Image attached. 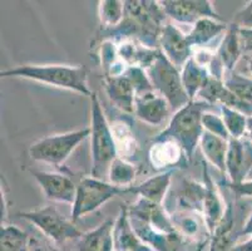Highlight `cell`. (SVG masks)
Instances as JSON below:
<instances>
[{
	"instance_id": "484cf974",
	"label": "cell",
	"mask_w": 252,
	"mask_h": 251,
	"mask_svg": "<svg viewBox=\"0 0 252 251\" xmlns=\"http://www.w3.org/2000/svg\"><path fill=\"white\" fill-rule=\"evenodd\" d=\"M181 77H182L183 87H185V91L189 96V101H194V97L198 96L201 89L207 84L211 74L206 67L197 63L192 57L182 68Z\"/></svg>"
},
{
	"instance_id": "6da1fadb",
	"label": "cell",
	"mask_w": 252,
	"mask_h": 251,
	"mask_svg": "<svg viewBox=\"0 0 252 251\" xmlns=\"http://www.w3.org/2000/svg\"><path fill=\"white\" fill-rule=\"evenodd\" d=\"M166 14L159 1L128 0L125 1V18L118 27L103 31V40L116 43L137 40L144 47L158 49Z\"/></svg>"
},
{
	"instance_id": "ac0fdd59",
	"label": "cell",
	"mask_w": 252,
	"mask_h": 251,
	"mask_svg": "<svg viewBox=\"0 0 252 251\" xmlns=\"http://www.w3.org/2000/svg\"><path fill=\"white\" fill-rule=\"evenodd\" d=\"M104 87L108 98L118 109L125 113H133L136 91L125 73L117 77H104Z\"/></svg>"
},
{
	"instance_id": "9a60e30c",
	"label": "cell",
	"mask_w": 252,
	"mask_h": 251,
	"mask_svg": "<svg viewBox=\"0 0 252 251\" xmlns=\"http://www.w3.org/2000/svg\"><path fill=\"white\" fill-rule=\"evenodd\" d=\"M114 251H153L147 244L141 240L128 215V205L122 204L113 226Z\"/></svg>"
},
{
	"instance_id": "60d3db41",
	"label": "cell",
	"mask_w": 252,
	"mask_h": 251,
	"mask_svg": "<svg viewBox=\"0 0 252 251\" xmlns=\"http://www.w3.org/2000/svg\"><path fill=\"white\" fill-rule=\"evenodd\" d=\"M1 207H0V210H1V224H3V221H5L6 216H8V206H6V200H5V195L3 192V188H1Z\"/></svg>"
},
{
	"instance_id": "b9f144b4",
	"label": "cell",
	"mask_w": 252,
	"mask_h": 251,
	"mask_svg": "<svg viewBox=\"0 0 252 251\" xmlns=\"http://www.w3.org/2000/svg\"><path fill=\"white\" fill-rule=\"evenodd\" d=\"M245 137H247L252 142V116L249 117V121H247V131Z\"/></svg>"
},
{
	"instance_id": "7a4b0ae2",
	"label": "cell",
	"mask_w": 252,
	"mask_h": 251,
	"mask_svg": "<svg viewBox=\"0 0 252 251\" xmlns=\"http://www.w3.org/2000/svg\"><path fill=\"white\" fill-rule=\"evenodd\" d=\"M1 78H24L35 82L77 92L91 97L93 92L88 86V74L83 66L69 64H23L15 68L4 69Z\"/></svg>"
},
{
	"instance_id": "d6a6232c",
	"label": "cell",
	"mask_w": 252,
	"mask_h": 251,
	"mask_svg": "<svg viewBox=\"0 0 252 251\" xmlns=\"http://www.w3.org/2000/svg\"><path fill=\"white\" fill-rule=\"evenodd\" d=\"M202 126L203 131H206V132L212 133V135L223 138V140H227V141L231 140L230 133H228L227 128L224 126V122L222 119V117L214 113V112H211V110H207V112L203 113Z\"/></svg>"
},
{
	"instance_id": "8d00e7d4",
	"label": "cell",
	"mask_w": 252,
	"mask_h": 251,
	"mask_svg": "<svg viewBox=\"0 0 252 251\" xmlns=\"http://www.w3.org/2000/svg\"><path fill=\"white\" fill-rule=\"evenodd\" d=\"M238 36L242 52H252V29H238Z\"/></svg>"
},
{
	"instance_id": "4fadbf2b",
	"label": "cell",
	"mask_w": 252,
	"mask_h": 251,
	"mask_svg": "<svg viewBox=\"0 0 252 251\" xmlns=\"http://www.w3.org/2000/svg\"><path fill=\"white\" fill-rule=\"evenodd\" d=\"M159 47L167 59L177 69H182L193 57V48L187 40V36L172 24H164L159 38Z\"/></svg>"
},
{
	"instance_id": "7bdbcfd3",
	"label": "cell",
	"mask_w": 252,
	"mask_h": 251,
	"mask_svg": "<svg viewBox=\"0 0 252 251\" xmlns=\"http://www.w3.org/2000/svg\"><path fill=\"white\" fill-rule=\"evenodd\" d=\"M208 244H210V238H207V239H205V240L200 241V243H198V245H197L196 250H194V251H203V250H205L206 246L208 245Z\"/></svg>"
},
{
	"instance_id": "3957f363",
	"label": "cell",
	"mask_w": 252,
	"mask_h": 251,
	"mask_svg": "<svg viewBox=\"0 0 252 251\" xmlns=\"http://www.w3.org/2000/svg\"><path fill=\"white\" fill-rule=\"evenodd\" d=\"M91 155L92 177L103 179L108 175L109 166L118 157V148L113 130L107 121L99 97L93 92L91 97Z\"/></svg>"
},
{
	"instance_id": "f546056e",
	"label": "cell",
	"mask_w": 252,
	"mask_h": 251,
	"mask_svg": "<svg viewBox=\"0 0 252 251\" xmlns=\"http://www.w3.org/2000/svg\"><path fill=\"white\" fill-rule=\"evenodd\" d=\"M137 175V170L134 165L128 162L127 160L121 157H117L112 162L108 170V182L112 185L118 186V187H129L134 181Z\"/></svg>"
},
{
	"instance_id": "ba28073f",
	"label": "cell",
	"mask_w": 252,
	"mask_h": 251,
	"mask_svg": "<svg viewBox=\"0 0 252 251\" xmlns=\"http://www.w3.org/2000/svg\"><path fill=\"white\" fill-rule=\"evenodd\" d=\"M17 216L33 224L54 244L78 240L84 234L77 229L73 221L62 215L54 206H45L33 211H22L18 213Z\"/></svg>"
},
{
	"instance_id": "4316f807",
	"label": "cell",
	"mask_w": 252,
	"mask_h": 251,
	"mask_svg": "<svg viewBox=\"0 0 252 251\" xmlns=\"http://www.w3.org/2000/svg\"><path fill=\"white\" fill-rule=\"evenodd\" d=\"M99 58L105 77L122 75L127 71V64L121 61L118 55V44L116 41L104 39L100 43Z\"/></svg>"
},
{
	"instance_id": "8fae6325",
	"label": "cell",
	"mask_w": 252,
	"mask_h": 251,
	"mask_svg": "<svg viewBox=\"0 0 252 251\" xmlns=\"http://www.w3.org/2000/svg\"><path fill=\"white\" fill-rule=\"evenodd\" d=\"M252 171V142L247 137L228 141L226 174L231 183L244 182Z\"/></svg>"
},
{
	"instance_id": "f1b7e54d",
	"label": "cell",
	"mask_w": 252,
	"mask_h": 251,
	"mask_svg": "<svg viewBox=\"0 0 252 251\" xmlns=\"http://www.w3.org/2000/svg\"><path fill=\"white\" fill-rule=\"evenodd\" d=\"M98 6V14L103 31L118 27L125 18V1L121 0H102Z\"/></svg>"
},
{
	"instance_id": "e0dca14e",
	"label": "cell",
	"mask_w": 252,
	"mask_h": 251,
	"mask_svg": "<svg viewBox=\"0 0 252 251\" xmlns=\"http://www.w3.org/2000/svg\"><path fill=\"white\" fill-rule=\"evenodd\" d=\"M171 110L169 103L156 91L136 97L134 114L144 123L159 126L166 121Z\"/></svg>"
},
{
	"instance_id": "7402d4cb",
	"label": "cell",
	"mask_w": 252,
	"mask_h": 251,
	"mask_svg": "<svg viewBox=\"0 0 252 251\" xmlns=\"http://www.w3.org/2000/svg\"><path fill=\"white\" fill-rule=\"evenodd\" d=\"M242 53L244 52L241 49V43L238 36V27L231 23L222 38L221 44L219 45L216 58L223 67L224 72H233L236 64L241 58Z\"/></svg>"
},
{
	"instance_id": "836d02e7",
	"label": "cell",
	"mask_w": 252,
	"mask_h": 251,
	"mask_svg": "<svg viewBox=\"0 0 252 251\" xmlns=\"http://www.w3.org/2000/svg\"><path fill=\"white\" fill-rule=\"evenodd\" d=\"M173 224H175L177 231L182 235L183 238H191L200 234L201 226L197 220L192 216H171Z\"/></svg>"
},
{
	"instance_id": "ab89813d",
	"label": "cell",
	"mask_w": 252,
	"mask_h": 251,
	"mask_svg": "<svg viewBox=\"0 0 252 251\" xmlns=\"http://www.w3.org/2000/svg\"><path fill=\"white\" fill-rule=\"evenodd\" d=\"M231 251H252V236L247 239L246 241L240 244H236Z\"/></svg>"
},
{
	"instance_id": "1f68e13d",
	"label": "cell",
	"mask_w": 252,
	"mask_h": 251,
	"mask_svg": "<svg viewBox=\"0 0 252 251\" xmlns=\"http://www.w3.org/2000/svg\"><path fill=\"white\" fill-rule=\"evenodd\" d=\"M220 109H221V117L230 133V137L236 138V140L244 138L246 136L249 117L226 106H220Z\"/></svg>"
},
{
	"instance_id": "f6af8a7d",
	"label": "cell",
	"mask_w": 252,
	"mask_h": 251,
	"mask_svg": "<svg viewBox=\"0 0 252 251\" xmlns=\"http://www.w3.org/2000/svg\"><path fill=\"white\" fill-rule=\"evenodd\" d=\"M252 179V171L250 172V175H249V179Z\"/></svg>"
},
{
	"instance_id": "44dd1931",
	"label": "cell",
	"mask_w": 252,
	"mask_h": 251,
	"mask_svg": "<svg viewBox=\"0 0 252 251\" xmlns=\"http://www.w3.org/2000/svg\"><path fill=\"white\" fill-rule=\"evenodd\" d=\"M114 222L104 221L103 224L78 239L77 251H114L113 248Z\"/></svg>"
},
{
	"instance_id": "74e56055",
	"label": "cell",
	"mask_w": 252,
	"mask_h": 251,
	"mask_svg": "<svg viewBox=\"0 0 252 251\" xmlns=\"http://www.w3.org/2000/svg\"><path fill=\"white\" fill-rule=\"evenodd\" d=\"M29 251H61L58 248L53 246L52 244L45 243V241L39 240L36 238H31V244H29Z\"/></svg>"
},
{
	"instance_id": "d6986e66",
	"label": "cell",
	"mask_w": 252,
	"mask_h": 251,
	"mask_svg": "<svg viewBox=\"0 0 252 251\" xmlns=\"http://www.w3.org/2000/svg\"><path fill=\"white\" fill-rule=\"evenodd\" d=\"M238 236H240V232H236L235 229L233 205L227 204L221 222L216 227V230L210 235L208 251H231V249L236 245Z\"/></svg>"
},
{
	"instance_id": "d590c367",
	"label": "cell",
	"mask_w": 252,
	"mask_h": 251,
	"mask_svg": "<svg viewBox=\"0 0 252 251\" xmlns=\"http://www.w3.org/2000/svg\"><path fill=\"white\" fill-rule=\"evenodd\" d=\"M228 188L236 197H251L252 199V179H246L240 183H227Z\"/></svg>"
},
{
	"instance_id": "cb8c5ba5",
	"label": "cell",
	"mask_w": 252,
	"mask_h": 251,
	"mask_svg": "<svg viewBox=\"0 0 252 251\" xmlns=\"http://www.w3.org/2000/svg\"><path fill=\"white\" fill-rule=\"evenodd\" d=\"M205 183L197 182L193 179H183L182 186L177 195V204L181 211L198 213L202 215L203 200H205Z\"/></svg>"
},
{
	"instance_id": "5bb4252c",
	"label": "cell",
	"mask_w": 252,
	"mask_h": 251,
	"mask_svg": "<svg viewBox=\"0 0 252 251\" xmlns=\"http://www.w3.org/2000/svg\"><path fill=\"white\" fill-rule=\"evenodd\" d=\"M203 183H205L206 193L205 200H203L202 217L206 231L208 235H211L221 222L227 204H224V201L222 200L221 193H220L214 179L211 177L206 162L203 163Z\"/></svg>"
},
{
	"instance_id": "52a82bcc",
	"label": "cell",
	"mask_w": 252,
	"mask_h": 251,
	"mask_svg": "<svg viewBox=\"0 0 252 251\" xmlns=\"http://www.w3.org/2000/svg\"><path fill=\"white\" fill-rule=\"evenodd\" d=\"M128 192V187H118L95 177H84L77 185V195L72 209V221L94 213L113 197Z\"/></svg>"
},
{
	"instance_id": "8992f818",
	"label": "cell",
	"mask_w": 252,
	"mask_h": 251,
	"mask_svg": "<svg viewBox=\"0 0 252 251\" xmlns=\"http://www.w3.org/2000/svg\"><path fill=\"white\" fill-rule=\"evenodd\" d=\"M91 136V128H82L40 138L29 147V156L35 162L58 167L69 158L79 144Z\"/></svg>"
},
{
	"instance_id": "4dcf8cb0",
	"label": "cell",
	"mask_w": 252,
	"mask_h": 251,
	"mask_svg": "<svg viewBox=\"0 0 252 251\" xmlns=\"http://www.w3.org/2000/svg\"><path fill=\"white\" fill-rule=\"evenodd\" d=\"M224 87L235 94L238 100L252 105V78L242 75L237 72H228L224 74L223 79Z\"/></svg>"
},
{
	"instance_id": "e575fe53",
	"label": "cell",
	"mask_w": 252,
	"mask_h": 251,
	"mask_svg": "<svg viewBox=\"0 0 252 251\" xmlns=\"http://www.w3.org/2000/svg\"><path fill=\"white\" fill-rule=\"evenodd\" d=\"M232 24L238 29H252V0L247 1L233 17Z\"/></svg>"
},
{
	"instance_id": "ffe728a7",
	"label": "cell",
	"mask_w": 252,
	"mask_h": 251,
	"mask_svg": "<svg viewBox=\"0 0 252 251\" xmlns=\"http://www.w3.org/2000/svg\"><path fill=\"white\" fill-rule=\"evenodd\" d=\"M173 172L175 171L161 172L157 176L150 177L139 185L129 186L128 192L138 195V197H143V199L155 202V204L162 205V202L166 199L169 186H171Z\"/></svg>"
},
{
	"instance_id": "7c38bea8",
	"label": "cell",
	"mask_w": 252,
	"mask_h": 251,
	"mask_svg": "<svg viewBox=\"0 0 252 251\" xmlns=\"http://www.w3.org/2000/svg\"><path fill=\"white\" fill-rule=\"evenodd\" d=\"M39 183L45 197L50 201L74 204L77 195V185L69 176L58 172L31 171Z\"/></svg>"
},
{
	"instance_id": "ee69618b",
	"label": "cell",
	"mask_w": 252,
	"mask_h": 251,
	"mask_svg": "<svg viewBox=\"0 0 252 251\" xmlns=\"http://www.w3.org/2000/svg\"><path fill=\"white\" fill-rule=\"evenodd\" d=\"M249 71H250V73H251V75H252V59L249 62Z\"/></svg>"
},
{
	"instance_id": "9c48e42d",
	"label": "cell",
	"mask_w": 252,
	"mask_h": 251,
	"mask_svg": "<svg viewBox=\"0 0 252 251\" xmlns=\"http://www.w3.org/2000/svg\"><path fill=\"white\" fill-rule=\"evenodd\" d=\"M159 4L166 17L182 24H196L203 18L223 22L210 0H162Z\"/></svg>"
},
{
	"instance_id": "5b68a950",
	"label": "cell",
	"mask_w": 252,
	"mask_h": 251,
	"mask_svg": "<svg viewBox=\"0 0 252 251\" xmlns=\"http://www.w3.org/2000/svg\"><path fill=\"white\" fill-rule=\"evenodd\" d=\"M146 72L152 83L153 89L169 103L172 110L177 112L191 102L183 87L180 69L176 68L167 59L161 49L158 50L157 57L150 68L146 69Z\"/></svg>"
},
{
	"instance_id": "603a6c76",
	"label": "cell",
	"mask_w": 252,
	"mask_h": 251,
	"mask_svg": "<svg viewBox=\"0 0 252 251\" xmlns=\"http://www.w3.org/2000/svg\"><path fill=\"white\" fill-rule=\"evenodd\" d=\"M201 151L206 161L216 167L219 171L226 174V158H227L228 141L221 137L203 131L200 141Z\"/></svg>"
},
{
	"instance_id": "277c9868",
	"label": "cell",
	"mask_w": 252,
	"mask_h": 251,
	"mask_svg": "<svg viewBox=\"0 0 252 251\" xmlns=\"http://www.w3.org/2000/svg\"><path fill=\"white\" fill-rule=\"evenodd\" d=\"M212 106L203 101H191L175 112L168 126L155 140H172L177 142L182 147L187 161L191 162L203 133L202 116Z\"/></svg>"
},
{
	"instance_id": "d4e9b609",
	"label": "cell",
	"mask_w": 252,
	"mask_h": 251,
	"mask_svg": "<svg viewBox=\"0 0 252 251\" xmlns=\"http://www.w3.org/2000/svg\"><path fill=\"white\" fill-rule=\"evenodd\" d=\"M227 28L228 24H226L224 22L203 18V19L198 20L196 24H193L192 31L187 34V40L192 48H201L208 44L211 40H214L220 34L226 33Z\"/></svg>"
},
{
	"instance_id": "83f0119b",
	"label": "cell",
	"mask_w": 252,
	"mask_h": 251,
	"mask_svg": "<svg viewBox=\"0 0 252 251\" xmlns=\"http://www.w3.org/2000/svg\"><path fill=\"white\" fill-rule=\"evenodd\" d=\"M31 238L15 225L0 227V251H29Z\"/></svg>"
},
{
	"instance_id": "f35d334b",
	"label": "cell",
	"mask_w": 252,
	"mask_h": 251,
	"mask_svg": "<svg viewBox=\"0 0 252 251\" xmlns=\"http://www.w3.org/2000/svg\"><path fill=\"white\" fill-rule=\"evenodd\" d=\"M240 235H244V236H252V211L247 216L246 221H245L244 226H242V230L240 231Z\"/></svg>"
},
{
	"instance_id": "30bf717a",
	"label": "cell",
	"mask_w": 252,
	"mask_h": 251,
	"mask_svg": "<svg viewBox=\"0 0 252 251\" xmlns=\"http://www.w3.org/2000/svg\"><path fill=\"white\" fill-rule=\"evenodd\" d=\"M128 215L130 218H136L144 225H147L153 231L162 234H175L178 232L172 217L164 211L162 205L138 197L128 206Z\"/></svg>"
},
{
	"instance_id": "2e32d148",
	"label": "cell",
	"mask_w": 252,
	"mask_h": 251,
	"mask_svg": "<svg viewBox=\"0 0 252 251\" xmlns=\"http://www.w3.org/2000/svg\"><path fill=\"white\" fill-rule=\"evenodd\" d=\"M148 160L155 170L175 171L178 165L187 161L182 147L172 140H153L148 151ZM189 162V161H187Z\"/></svg>"
}]
</instances>
